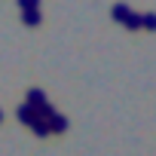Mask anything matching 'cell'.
<instances>
[{
	"label": "cell",
	"instance_id": "6da1fadb",
	"mask_svg": "<svg viewBox=\"0 0 156 156\" xmlns=\"http://www.w3.org/2000/svg\"><path fill=\"white\" fill-rule=\"evenodd\" d=\"M25 104H31L37 113H40L43 107H49V101H46V92H43V89H28V101H25Z\"/></svg>",
	"mask_w": 156,
	"mask_h": 156
},
{
	"label": "cell",
	"instance_id": "7a4b0ae2",
	"mask_svg": "<svg viewBox=\"0 0 156 156\" xmlns=\"http://www.w3.org/2000/svg\"><path fill=\"white\" fill-rule=\"evenodd\" d=\"M16 116L25 122V126H34L37 122V110L31 107V104H19V110H16Z\"/></svg>",
	"mask_w": 156,
	"mask_h": 156
},
{
	"label": "cell",
	"instance_id": "3957f363",
	"mask_svg": "<svg viewBox=\"0 0 156 156\" xmlns=\"http://www.w3.org/2000/svg\"><path fill=\"white\" fill-rule=\"evenodd\" d=\"M129 16H132V9H129L126 3H116V6L110 9V19H113V22H119V25H126V19H129Z\"/></svg>",
	"mask_w": 156,
	"mask_h": 156
},
{
	"label": "cell",
	"instance_id": "277c9868",
	"mask_svg": "<svg viewBox=\"0 0 156 156\" xmlns=\"http://www.w3.org/2000/svg\"><path fill=\"white\" fill-rule=\"evenodd\" d=\"M40 9H28V12H22V22L28 25V28H34V25H40Z\"/></svg>",
	"mask_w": 156,
	"mask_h": 156
},
{
	"label": "cell",
	"instance_id": "5b68a950",
	"mask_svg": "<svg viewBox=\"0 0 156 156\" xmlns=\"http://www.w3.org/2000/svg\"><path fill=\"white\" fill-rule=\"evenodd\" d=\"M31 132H34V135H37V138H46V135H49V132H52V126H49V122H46V119H37V122H34V126H31Z\"/></svg>",
	"mask_w": 156,
	"mask_h": 156
},
{
	"label": "cell",
	"instance_id": "8992f818",
	"mask_svg": "<svg viewBox=\"0 0 156 156\" xmlns=\"http://www.w3.org/2000/svg\"><path fill=\"white\" fill-rule=\"evenodd\" d=\"M49 126H52V132H64V129H67V119H64L61 113H55V116L49 119Z\"/></svg>",
	"mask_w": 156,
	"mask_h": 156
},
{
	"label": "cell",
	"instance_id": "52a82bcc",
	"mask_svg": "<svg viewBox=\"0 0 156 156\" xmlns=\"http://www.w3.org/2000/svg\"><path fill=\"white\" fill-rule=\"evenodd\" d=\"M141 28L156 31V12H144V16H141Z\"/></svg>",
	"mask_w": 156,
	"mask_h": 156
},
{
	"label": "cell",
	"instance_id": "ba28073f",
	"mask_svg": "<svg viewBox=\"0 0 156 156\" xmlns=\"http://www.w3.org/2000/svg\"><path fill=\"white\" fill-rule=\"evenodd\" d=\"M126 28H129V31H138V28H141V16H135V12H132V16L126 19Z\"/></svg>",
	"mask_w": 156,
	"mask_h": 156
},
{
	"label": "cell",
	"instance_id": "9c48e42d",
	"mask_svg": "<svg viewBox=\"0 0 156 156\" xmlns=\"http://www.w3.org/2000/svg\"><path fill=\"white\" fill-rule=\"evenodd\" d=\"M19 6H22V12H28V9H40V0H19Z\"/></svg>",
	"mask_w": 156,
	"mask_h": 156
},
{
	"label": "cell",
	"instance_id": "30bf717a",
	"mask_svg": "<svg viewBox=\"0 0 156 156\" xmlns=\"http://www.w3.org/2000/svg\"><path fill=\"white\" fill-rule=\"evenodd\" d=\"M0 122H3V110H0Z\"/></svg>",
	"mask_w": 156,
	"mask_h": 156
}]
</instances>
